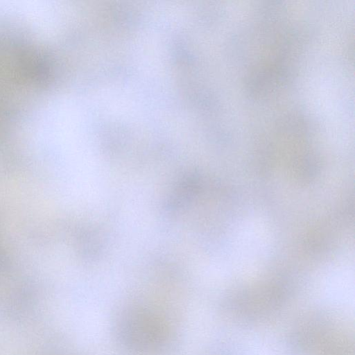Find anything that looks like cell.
<instances>
[{"label": "cell", "instance_id": "1", "mask_svg": "<svg viewBox=\"0 0 355 355\" xmlns=\"http://www.w3.org/2000/svg\"><path fill=\"white\" fill-rule=\"evenodd\" d=\"M117 333L127 349L140 354L162 349L168 339V329L164 320L144 308L126 311L119 318Z\"/></svg>", "mask_w": 355, "mask_h": 355}]
</instances>
